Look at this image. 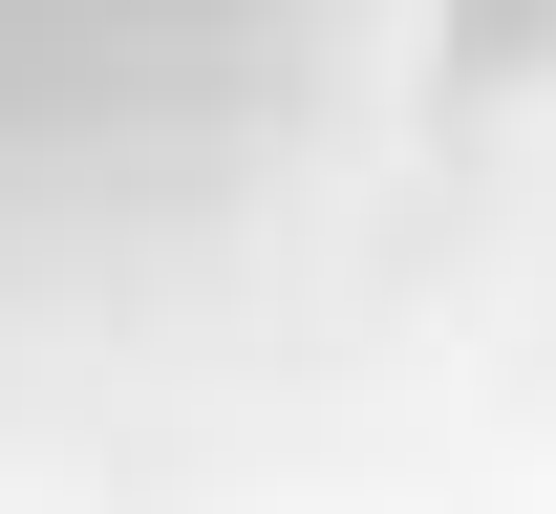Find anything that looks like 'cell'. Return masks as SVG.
Segmentation results:
<instances>
[{"label": "cell", "instance_id": "cell-1", "mask_svg": "<svg viewBox=\"0 0 556 514\" xmlns=\"http://www.w3.org/2000/svg\"><path fill=\"white\" fill-rule=\"evenodd\" d=\"M471 0H0V472L300 365L450 129Z\"/></svg>", "mask_w": 556, "mask_h": 514}]
</instances>
